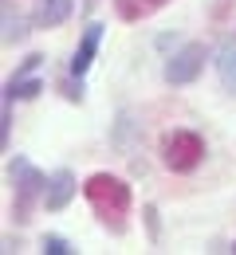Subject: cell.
I'll list each match as a JSON object with an SVG mask.
<instances>
[{
  "instance_id": "cell-1",
  "label": "cell",
  "mask_w": 236,
  "mask_h": 255,
  "mask_svg": "<svg viewBox=\"0 0 236 255\" xmlns=\"http://www.w3.org/2000/svg\"><path fill=\"white\" fill-rule=\"evenodd\" d=\"M83 192H87V200H91L95 216H99L106 228L122 232V224H126V212H130V185H126L122 177L95 173V177L83 185Z\"/></svg>"
},
{
  "instance_id": "cell-2",
  "label": "cell",
  "mask_w": 236,
  "mask_h": 255,
  "mask_svg": "<svg viewBox=\"0 0 236 255\" xmlns=\"http://www.w3.org/2000/svg\"><path fill=\"white\" fill-rule=\"evenodd\" d=\"M8 177H12V185H16V204H12V216L16 220H28V212H32L35 200H43V189H47V177L35 169L32 161L16 157L8 165Z\"/></svg>"
},
{
  "instance_id": "cell-3",
  "label": "cell",
  "mask_w": 236,
  "mask_h": 255,
  "mask_svg": "<svg viewBox=\"0 0 236 255\" xmlns=\"http://www.w3.org/2000/svg\"><path fill=\"white\" fill-rule=\"evenodd\" d=\"M201 157H205V141L193 129H173L162 137V161L173 173H193L201 165Z\"/></svg>"
},
{
  "instance_id": "cell-4",
  "label": "cell",
  "mask_w": 236,
  "mask_h": 255,
  "mask_svg": "<svg viewBox=\"0 0 236 255\" xmlns=\"http://www.w3.org/2000/svg\"><path fill=\"white\" fill-rule=\"evenodd\" d=\"M201 71H205V43H185L181 51H173V55H169V63H166V83L185 87V83H193Z\"/></svg>"
},
{
  "instance_id": "cell-5",
  "label": "cell",
  "mask_w": 236,
  "mask_h": 255,
  "mask_svg": "<svg viewBox=\"0 0 236 255\" xmlns=\"http://www.w3.org/2000/svg\"><path fill=\"white\" fill-rule=\"evenodd\" d=\"M71 196H75V177H71V169L51 173V177H47V189H43V208H47V212H63L71 204Z\"/></svg>"
},
{
  "instance_id": "cell-6",
  "label": "cell",
  "mask_w": 236,
  "mask_h": 255,
  "mask_svg": "<svg viewBox=\"0 0 236 255\" xmlns=\"http://www.w3.org/2000/svg\"><path fill=\"white\" fill-rule=\"evenodd\" d=\"M99 39H102V24H91V28L83 32V39H79V47H75V59H71V75H79V79H83V71L95 63Z\"/></svg>"
},
{
  "instance_id": "cell-7",
  "label": "cell",
  "mask_w": 236,
  "mask_h": 255,
  "mask_svg": "<svg viewBox=\"0 0 236 255\" xmlns=\"http://www.w3.org/2000/svg\"><path fill=\"white\" fill-rule=\"evenodd\" d=\"M169 0H114V8H118V16L122 20H150L154 12H162Z\"/></svg>"
},
{
  "instance_id": "cell-8",
  "label": "cell",
  "mask_w": 236,
  "mask_h": 255,
  "mask_svg": "<svg viewBox=\"0 0 236 255\" xmlns=\"http://www.w3.org/2000/svg\"><path fill=\"white\" fill-rule=\"evenodd\" d=\"M71 8H75V0H39L35 20H39L43 28H59V24L71 16Z\"/></svg>"
},
{
  "instance_id": "cell-9",
  "label": "cell",
  "mask_w": 236,
  "mask_h": 255,
  "mask_svg": "<svg viewBox=\"0 0 236 255\" xmlns=\"http://www.w3.org/2000/svg\"><path fill=\"white\" fill-rule=\"evenodd\" d=\"M217 71H221L225 87L236 91V39H225V43H221V51H217Z\"/></svg>"
},
{
  "instance_id": "cell-10",
  "label": "cell",
  "mask_w": 236,
  "mask_h": 255,
  "mask_svg": "<svg viewBox=\"0 0 236 255\" xmlns=\"http://www.w3.org/2000/svg\"><path fill=\"white\" fill-rule=\"evenodd\" d=\"M39 91H43V83H39V79H32V71H20V75L8 83L4 98H35Z\"/></svg>"
},
{
  "instance_id": "cell-11",
  "label": "cell",
  "mask_w": 236,
  "mask_h": 255,
  "mask_svg": "<svg viewBox=\"0 0 236 255\" xmlns=\"http://www.w3.org/2000/svg\"><path fill=\"white\" fill-rule=\"evenodd\" d=\"M24 39V20L12 16V4H4V43H16Z\"/></svg>"
},
{
  "instance_id": "cell-12",
  "label": "cell",
  "mask_w": 236,
  "mask_h": 255,
  "mask_svg": "<svg viewBox=\"0 0 236 255\" xmlns=\"http://www.w3.org/2000/svg\"><path fill=\"white\" fill-rule=\"evenodd\" d=\"M71 244L63 240V236H43V255H67Z\"/></svg>"
},
{
  "instance_id": "cell-13",
  "label": "cell",
  "mask_w": 236,
  "mask_h": 255,
  "mask_svg": "<svg viewBox=\"0 0 236 255\" xmlns=\"http://www.w3.org/2000/svg\"><path fill=\"white\" fill-rule=\"evenodd\" d=\"M95 4H99V0H83V8H87V12H91V8H95Z\"/></svg>"
},
{
  "instance_id": "cell-14",
  "label": "cell",
  "mask_w": 236,
  "mask_h": 255,
  "mask_svg": "<svg viewBox=\"0 0 236 255\" xmlns=\"http://www.w3.org/2000/svg\"><path fill=\"white\" fill-rule=\"evenodd\" d=\"M233 252H236V248H233Z\"/></svg>"
}]
</instances>
